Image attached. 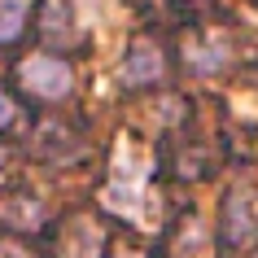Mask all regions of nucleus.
<instances>
[{
  "label": "nucleus",
  "mask_w": 258,
  "mask_h": 258,
  "mask_svg": "<svg viewBox=\"0 0 258 258\" xmlns=\"http://www.w3.org/2000/svg\"><path fill=\"white\" fill-rule=\"evenodd\" d=\"M22 83H27L35 96H48V101H57V96H66L70 88H75V75H70L66 61H57V57H27L22 61Z\"/></svg>",
  "instance_id": "obj_1"
},
{
  "label": "nucleus",
  "mask_w": 258,
  "mask_h": 258,
  "mask_svg": "<svg viewBox=\"0 0 258 258\" xmlns=\"http://www.w3.org/2000/svg\"><path fill=\"white\" fill-rule=\"evenodd\" d=\"M27 0H0V44H9L22 35V22H27Z\"/></svg>",
  "instance_id": "obj_6"
},
{
  "label": "nucleus",
  "mask_w": 258,
  "mask_h": 258,
  "mask_svg": "<svg viewBox=\"0 0 258 258\" xmlns=\"http://www.w3.org/2000/svg\"><path fill=\"white\" fill-rule=\"evenodd\" d=\"M162 53L153 48V44H145L140 40L132 53H127V61H122V79L132 83V88H140V83H158L162 79Z\"/></svg>",
  "instance_id": "obj_3"
},
{
  "label": "nucleus",
  "mask_w": 258,
  "mask_h": 258,
  "mask_svg": "<svg viewBox=\"0 0 258 258\" xmlns=\"http://www.w3.org/2000/svg\"><path fill=\"white\" fill-rule=\"evenodd\" d=\"M114 258H140V254H132V249H122V254H114Z\"/></svg>",
  "instance_id": "obj_10"
},
{
  "label": "nucleus",
  "mask_w": 258,
  "mask_h": 258,
  "mask_svg": "<svg viewBox=\"0 0 258 258\" xmlns=\"http://www.w3.org/2000/svg\"><path fill=\"white\" fill-rule=\"evenodd\" d=\"M9 122H14V101L0 92V127H9Z\"/></svg>",
  "instance_id": "obj_8"
},
{
  "label": "nucleus",
  "mask_w": 258,
  "mask_h": 258,
  "mask_svg": "<svg viewBox=\"0 0 258 258\" xmlns=\"http://www.w3.org/2000/svg\"><path fill=\"white\" fill-rule=\"evenodd\" d=\"M258 236V192L254 188H236L228 197V241L232 245H249Z\"/></svg>",
  "instance_id": "obj_2"
},
{
  "label": "nucleus",
  "mask_w": 258,
  "mask_h": 258,
  "mask_svg": "<svg viewBox=\"0 0 258 258\" xmlns=\"http://www.w3.org/2000/svg\"><path fill=\"white\" fill-rule=\"evenodd\" d=\"M0 215L9 219L14 228H35L40 223V202H27V197L22 202H0Z\"/></svg>",
  "instance_id": "obj_7"
},
{
  "label": "nucleus",
  "mask_w": 258,
  "mask_h": 258,
  "mask_svg": "<svg viewBox=\"0 0 258 258\" xmlns=\"http://www.w3.org/2000/svg\"><path fill=\"white\" fill-rule=\"evenodd\" d=\"M66 254L70 258H96L101 254V228L92 219H75L66 232Z\"/></svg>",
  "instance_id": "obj_4"
},
{
  "label": "nucleus",
  "mask_w": 258,
  "mask_h": 258,
  "mask_svg": "<svg viewBox=\"0 0 258 258\" xmlns=\"http://www.w3.org/2000/svg\"><path fill=\"white\" fill-rule=\"evenodd\" d=\"M0 258H22V254H18L14 245H5V241H0Z\"/></svg>",
  "instance_id": "obj_9"
},
{
  "label": "nucleus",
  "mask_w": 258,
  "mask_h": 258,
  "mask_svg": "<svg viewBox=\"0 0 258 258\" xmlns=\"http://www.w3.org/2000/svg\"><path fill=\"white\" fill-rule=\"evenodd\" d=\"M175 254L179 258H210V236H206L202 219H188L184 223V236L175 241Z\"/></svg>",
  "instance_id": "obj_5"
}]
</instances>
